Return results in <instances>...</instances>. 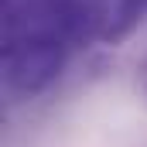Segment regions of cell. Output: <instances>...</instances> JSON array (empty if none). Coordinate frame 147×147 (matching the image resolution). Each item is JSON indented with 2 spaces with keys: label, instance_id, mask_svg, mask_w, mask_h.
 <instances>
[{
  "label": "cell",
  "instance_id": "obj_1",
  "mask_svg": "<svg viewBox=\"0 0 147 147\" xmlns=\"http://www.w3.org/2000/svg\"><path fill=\"white\" fill-rule=\"evenodd\" d=\"M137 82H140V89L147 92V58L140 62V65H137Z\"/></svg>",
  "mask_w": 147,
  "mask_h": 147
},
{
  "label": "cell",
  "instance_id": "obj_2",
  "mask_svg": "<svg viewBox=\"0 0 147 147\" xmlns=\"http://www.w3.org/2000/svg\"><path fill=\"white\" fill-rule=\"evenodd\" d=\"M137 3H140V10H147V0H137Z\"/></svg>",
  "mask_w": 147,
  "mask_h": 147
}]
</instances>
